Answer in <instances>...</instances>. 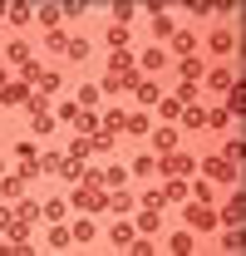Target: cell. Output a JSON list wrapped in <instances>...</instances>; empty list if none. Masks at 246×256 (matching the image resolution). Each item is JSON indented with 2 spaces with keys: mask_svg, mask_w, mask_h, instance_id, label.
I'll return each mask as SVG.
<instances>
[{
  "mask_svg": "<svg viewBox=\"0 0 246 256\" xmlns=\"http://www.w3.org/2000/svg\"><path fill=\"white\" fill-rule=\"evenodd\" d=\"M64 54H69V60H84V54H89V44H84V40H69V50H64Z\"/></svg>",
  "mask_w": 246,
  "mask_h": 256,
  "instance_id": "34",
  "label": "cell"
},
{
  "mask_svg": "<svg viewBox=\"0 0 246 256\" xmlns=\"http://www.w3.org/2000/svg\"><path fill=\"white\" fill-rule=\"evenodd\" d=\"M168 252H192V232H178V236L168 242Z\"/></svg>",
  "mask_w": 246,
  "mask_h": 256,
  "instance_id": "28",
  "label": "cell"
},
{
  "mask_svg": "<svg viewBox=\"0 0 246 256\" xmlns=\"http://www.w3.org/2000/svg\"><path fill=\"white\" fill-rule=\"evenodd\" d=\"M222 158H226V162H242V138H226V143H222Z\"/></svg>",
  "mask_w": 246,
  "mask_h": 256,
  "instance_id": "25",
  "label": "cell"
},
{
  "mask_svg": "<svg viewBox=\"0 0 246 256\" xmlns=\"http://www.w3.org/2000/svg\"><path fill=\"white\" fill-rule=\"evenodd\" d=\"M138 84V64L128 50H114V60H108V74H104V89L108 94H118V89H133Z\"/></svg>",
  "mask_w": 246,
  "mask_h": 256,
  "instance_id": "1",
  "label": "cell"
},
{
  "mask_svg": "<svg viewBox=\"0 0 246 256\" xmlns=\"http://www.w3.org/2000/svg\"><path fill=\"white\" fill-rule=\"evenodd\" d=\"M34 84H40V94H54V89H60V74H54V69H40Z\"/></svg>",
  "mask_w": 246,
  "mask_h": 256,
  "instance_id": "23",
  "label": "cell"
},
{
  "mask_svg": "<svg viewBox=\"0 0 246 256\" xmlns=\"http://www.w3.org/2000/svg\"><path fill=\"white\" fill-rule=\"evenodd\" d=\"M60 15H64V10H54V5H44V10H40V25H50V30H60Z\"/></svg>",
  "mask_w": 246,
  "mask_h": 256,
  "instance_id": "27",
  "label": "cell"
},
{
  "mask_svg": "<svg viewBox=\"0 0 246 256\" xmlns=\"http://www.w3.org/2000/svg\"><path fill=\"white\" fill-rule=\"evenodd\" d=\"M5 84H10V74H5V69H0V89H5Z\"/></svg>",
  "mask_w": 246,
  "mask_h": 256,
  "instance_id": "38",
  "label": "cell"
},
{
  "mask_svg": "<svg viewBox=\"0 0 246 256\" xmlns=\"http://www.w3.org/2000/svg\"><path fill=\"white\" fill-rule=\"evenodd\" d=\"M108 44L114 50H128V25H108Z\"/></svg>",
  "mask_w": 246,
  "mask_h": 256,
  "instance_id": "24",
  "label": "cell"
},
{
  "mask_svg": "<svg viewBox=\"0 0 246 256\" xmlns=\"http://www.w3.org/2000/svg\"><path fill=\"white\" fill-rule=\"evenodd\" d=\"M123 133H133V138H148L153 128H148V114H128L123 118Z\"/></svg>",
  "mask_w": 246,
  "mask_h": 256,
  "instance_id": "16",
  "label": "cell"
},
{
  "mask_svg": "<svg viewBox=\"0 0 246 256\" xmlns=\"http://www.w3.org/2000/svg\"><path fill=\"white\" fill-rule=\"evenodd\" d=\"M74 207L98 212V207H108V197H104V188H94V182H79V192H74Z\"/></svg>",
  "mask_w": 246,
  "mask_h": 256,
  "instance_id": "6",
  "label": "cell"
},
{
  "mask_svg": "<svg viewBox=\"0 0 246 256\" xmlns=\"http://www.w3.org/2000/svg\"><path fill=\"white\" fill-rule=\"evenodd\" d=\"M162 226V207H148L143 217H138V232H158Z\"/></svg>",
  "mask_w": 246,
  "mask_h": 256,
  "instance_id": "21",
  "label": "cell"
},
{
  "mask_svg": "<svg viewBox=\"0 0 246 256\" xmlns=\"http://www.w3.org/2000/svg\"><path fill=\"white\" fill-rule=\"evenodd\" d=\"M202 172H207V182H216V188H232V182H236V162H226L222 153L202 158Z\"/></svg>",
  "mask_w": 246,
  "mask_h": 256,
  "instance_id": "2",
  "label": "cell"
},
{
  "mask_svg": "<svg viewBox=\"0 0 246 256\" xmlns=\"http://www.w3.org/2000/svg\"><path fill=\"white\" fill-rule=\"evenodd\" d=\"M162 202H187V178H168V188H162Z\"/></svg>",
  "mask_w": 246,
  "mask_h": 256,
  "instance_id": "18",
  "label": "cell"
},
{
  "mask_svg": "<svg viewBox=\"0 0 246 256\" xmlns=\"http://www.w3.org/2000/svg\"><path fill=\"white\" fill-rule=\"evenodd\" d=\"M44 44H50V50H60V54H64V50H69V34H64V30H50V34H44Z\"/></svg>",
  "mask_w": 246,
  "mask_h": 256,
  "instance_id": "26",
  "label": "cell"
},
{
  "mask_svg": "<svg viewBox=\"0 0 246 256\" xmlns=\"http://www.w3.org/2000/svg\"><path fill=\"white\" fill-rule=\"evenodd\" d=\"M242 217H246V197H242V188H236L232 197H226V207L216 212V222L222 226H242Z\"/></svg>",
  "mask_w": 246,
  "mask_h": 256,
  "instance_id": "5",
  "label": "cell"
},
{
  "mask_svg": "<svg viewBox=\"0 0 246 256\" xmlns=\"http://www.w3.org/2000/svg\"><path fill=\"white\" fill-rule=\"evenodd\" d=\"M207 50H212L216 60H226V54H232V50H236V34L226 30V25H216V30L207 34Z\"/></svg>",
  "mask_w": 246,
  "mask_h": 256,
  "instance_id": "7",
  "label": "cell"
},
{
  "mask_svg": "<svg viewBox=\"0 0 246 256\" xmlns=\"http://www.w3.org/2000/svg\"><path fill=\"white\" fill-rule=\"evenodd\" d=\"M108 207H114V212H118V217H123V212H128V207H133V197H128V192L118 188V197H108Z\"/></svg>",
  "mask_w": 246,
  "mask_h": 256,
  "instance_id": "30",
  "label": "cell"
},
{
  "mask_svg": "<svg viewBox=\"0 0 246 256\" xmlns=\"http://www.w3.org/2000/svg\"><path fill=\"white\" fill-rule=\"evenodd\" d=\"M108 236H114V246H128V242L138 236V226H128V222H114V232H108Z\"/></svg>",
  "mask_w": 246,
  "mask_h": 256,
  "instance_id": "20",
  "label": "cell"
},
{
  "mask_svg": "<svg viewBox=\"0 0 246 256\" xmlns=\"http://www.w3.org/2000/svg\"><path fill=\"white\" fill-rule=\"evenodd\" d=\"M44 217H50V222H60V217H64V202H60V197H54V202H44Z\"/></svg>",
  "mask_w": 246,
  "mask_h": 256,
  "instance_id": "35",
  "label": "cell"
},
{
  "mask_svg": "<svg viewBox=\"0 0 246 256\" xmlns=\"http://www.w3.org/2000/svg\"><path fill=\"white\" fill-rule=\"evenodd\" d=\"M5 20L10 25H30L34 15H30V5H5Z\"/></svg>",
  "mask_w": 246,
  "mask_h": 256,
  "instance_id": "22",
  "label": "cell"
},
{
  "mask_svg": "<svg viewBox=\"0 0 246 256\" xmlns=\"http://www.w3.org/2000/svg\"><path fill=\"white\" fill-rule=\"evenodd\" d=\"M153 148H158V158L172 153V148H178V128H158V133H153Z\"/></svg>",
  "mask_w": 246,
  "mask_h": 256,
  "instance_id": "15",
  "label": "cell"
},
{
  "mask_svg": "<svg viewBox=\"0 0 246 256\" xmlns=\"http://www.w3.org/2000/svg\"><path fill=\"white\" fill-rule=\"evenodd\" d=\"M34 128L40 133H54V114H34Z\"/></svg>",
  "mask_w": 246,
  "mask_h": 256,
  "instance_id": "36",
  "label": "cell"
},
{
  "mask_svg": "<svg viewBox=\"0 0 246 256\" xmlns=\"http://www.w3.org/2000/svg\"><path fill=\"white\" fill-rule=\"evenodd\" d=\"M216 212L212 207H207V202H192V197H187V232H216Z\"/></svg>",
  "mask_w": 246,
  "mask_h": 256,
  "instance_id": "3",
  "label": "cell"
},
{
  "mask_svg": "<svg viewBox=\"0 0 246 256\" xmlns=\"http://www.w3.org/2000/svg\"><path fill=\"white\" fill-rule=\"evenodd\" d=\"M5 60H10V64H20V69H25V64L34 60V54H30V44H25V40H10V44H5Z\"/></svg>",
  "mask_w": 246,
  "mask_h": 256,
  "instance_id": "12",
  "label": "cell"
},
{
  "mask_svg": "<svg viewBox=\"0 0 246 256\" xmlns=\"http://www.w3.org/2000/svg\"><path fill=\"white\" fill-rule=\"evenodd\" d=\"M178 118H182V128H207V114H202L197 104H182V114H178Z\"/></svg>",
  "mask_w": 246,
  "mask_h": 256,
  "instance_id": "17",
  "label": "cell"
},
{
  "mask_svg": "<svg viewBox=\"0 0 246 256\" xmlns=\"http://www.w3.org/2000/svg\"><path fill=\"white\" fill-rule=\"evenodd\" d=\"M202 79H207V89H216V94H226V89H232V84H236V79H232V69H226V64H222V69H212V74H202Z\"/></svg>",
  "mask_w": 246,
  "mask_h": 256,
  "instance_id": "11",
  "label": "cell"
},
{
  "mask_svg": "<svg viewBox=\"0 0 246 256\" xmlns=\"http://www.w3.org/2000/svg\"><path fill=\"white\" fill-rule=\"evenodd\" d=\"M20 188H25L20 172H0V192H5V197H20Z\"/></svg>",
  "mask_w": 246,
  "mask_h": 256,
  "instance_id": "19",
  "label": "cell"
},
{
  "mask_svg": "<svg viewBox=\"0 0 246 256\" xmlns=\"http://www.w3.org/2000/svg\"><path fill=\"white\" fill-rule=\"evenodd\" d=\"M0 104H30V84H25V79H10V84L0 89Z\"/></svg>",
  "mask_w": 246,
  "mask_h": 256,
  "instance_id": "8",
  "label": "cell"
},
{
  "mask_svg": "<svg viewBox=\"0 0 246 256\" xmlns=\"http://www.w3.org/2000/svg\"><path fill=\"white\" fill-rule=\"evenodd\" d=\"M207 124H212V128H226V124H232V114H226V108H212V114H207Z\"/></svg>",
  "mask_w": 246,
  "mask_h": 256,
  "instance_id": "32",
  "label": "cell"
},
{
  "mask_svg": "<svg viewBox=\"0 0 246 256\" xmlns=\"http://www.w3.org/2000/svg\"><path fill=\"white\" fill-rule=\"evenodd\" d=\"M172 50H178L182 60H192V54H197V34L192 30H172Z\"/></svg>",
  "mask_w": 246,
  "mask_h": 256,
  "instance_id": "9",
  "label": "cell"
},
{
  "mask_svg": "<svg viewBox=\"0 0 246 256\" xmlns=\"http://www.w3.org/2000/svg\"><path fill=\"white\" fill-rule=\"evenodd\" d=\"M148 10H153V34H158V40H172V30H178V25L162 15V5H148Z\"/></svg>",
  "mask_w": 246,
  "mask_h": 256,
  "instance_id": "14",
  "label": "cell"
},
{
  "mask_svg": "<svg viewBox=\"0 0 246 256\" xmlns=\"http://www.w3.org/2000/svg\"><path fill=\"white\" fill-rule=\"evenodd\" d=\"M128 172H138V178H148V172H158V158H138Z\"/></svg>",
  "mask_w": 246,
  "mask_h": 256,
  "instance_id": "29",
  "label": "cell"
},
{
  "mask_svg": "<svg viewBox=\"0 0 246 256\" xmlns=\"http://www.w3.org/2000/svg\"><path fill=\"white\" fill-rule=\"evenodd\" d=\"M192 168H197V158H187V153H178V148L158 158V172H162V178H187Z\"/></svg>",
  "mask_w": 246,
  "mask_h": 256,
  "instance_id": "4",
  "label": "cell"
},
{
  "mask_svg": "<svg viewBox=\"0 0 246 256\" xmlns=\"http://www.w3.org/2000/svg\"><path fill=\"white\" fill-rule=\"evenodd\" d=\"M0 172H5V162H0Z\"/></svg>",
  "mask_w": 246,
  "mask_h": 256,
  "instance_id": "39",
  "label": "cell"
},
{
  "mask_svg": "<svg viewBox=\"0 0 246 256\" xmlns=\"http://www.w3.org/2000/svg\"><path fill=\"white\" fill-rule=\"evenodd\" d=\"M162 64H168V54H162V50H153V54H143V69H148V74H153V69H162Z\"/></svg>",
  "mask_w": 246,
  "mask_h": 256,
  "instance_id": "31",
  "label": "cell"
},
{
  "mask_svg": "<svg viewBox=\"0 0 246 256\" xmlns=\"http://www.w3.org/2000/svg\"><path fill=\"white\" fill-rule=\"evenodd\" d=\"M202 74H207V69H202V60H197V54H192V60H178V79H182V84H197Z\"/></svg>",
  "mask_w": 246,
  "mask_h": 256,
  "instance_id": "10",
  "label": "cell"
},
{
  "mask_svg": "<svg viewBox=\"0 0 246 256\" xmlns=\"http://www.w3.org/2000/svg\"><path fill=\"white\" fill-rule=\"evenodd\" d=\"M172 98H178V104H192V98H197V84H178V94H172Z\"/></svg>",
  "mask_w": 246,
  "mask_h": 256,
  "instance_id": "33",
  "label": "cell"
},
{
  "mask_svg": "<svg viewBox=\"0 0 246 256\" xmlns=\"http://www.w3.org/2000/svg\"><path fill=\"white\" fill-rule=\"evenodd\" d=\"M20 79H25V84H30V89H34V79H40V64L30 60V64H25V69H20Z\"/></svg>",
  "mask_w": 246,
  "mask_h": 256,
  "instance_id": "37",
  "label": "cell"
},
{
  "mask_svg": "<svg viewBox=\"0 0 246 256\" xmlns=\"http://www.w3.org/2000/svg\"><path fill=\"white\" fill-rule=\"evenodd\" d=\"M133 89H138V104H158V98H162V89H158L148 74H138V84H133Z\"/></svg>",
  "mask_w": 246,
  "mask_h": 256,
  "instance_id": "13",
  "label": "cell"
}]
</instances>
